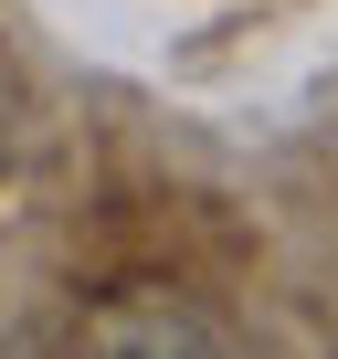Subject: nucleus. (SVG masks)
Returning a JSON list of instances; mask_svg holds the SVG:
<instances>
[{
	"label": "nucleus",
	"mask_w": 338,
	"mask_h": 359,
	"mask_svg": "<svg viewBox=\"0 0 338 359\" xmlns=\"http://www.w3.org/2000/svg\"><path fill=\"white\" fill-rule=\"evenodd\" d=\"M95 359H222V338L201 317H180L169 296H127L95 317Z\"/></svg>",
	"instance_id": "f257e3e1"
}]
</instances>
